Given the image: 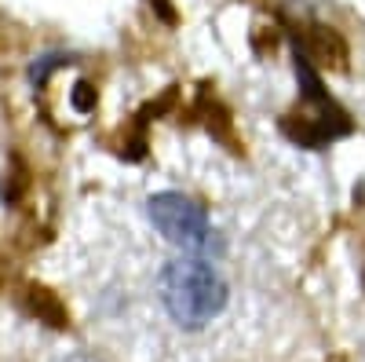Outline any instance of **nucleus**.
<instances>
[{
  "label": "nucleus",
  "instance_id": "f257e3e1",
  "mask_svg": "<svg viewBox=\"0 0 365 362\" xmlns=\"http://www.w3.org/2000/svg\"><path fill=\"white\" fill-rule=\"evenodd\" d=\"M158 296L175 326L205 329L227 308V282L212 260H205L197 253H179L161 267Z\"/></svg>",
  "mask_w": 365,
  "mask_h": 362
},
{
  "label": "nucleus",
  "instance_id": "7ed1b4c3",
  "mask_svg": "<svg viewBox=\"0 0 365 362\" xmlns=\"http://www.w3.org/2000/svg\"><path fill=\"white\" fill-rule=\"evenodd\" d=\"M70 99H73V106H77L81 114H88V110H96V88H91L88 81H81V84L73 88Z\"/></svg>",
  "mask_w": 365,
  "mask_h": 362
},
{
  "label": "nucleus",
  "instance_id": "20e7f679",
  "mask_svg": "<svg viewBox=\"0 0 365 362\" xmlns=\"http://www.w3.org/2000/svg\"><path fill=\"white\" fill-rule=\"evenodd\" d=\"M58 362H99V358H91V355H66V358H58Z\"/></svg>",
  "mask_w": 365,
  "mask_h": 362
},
{
  "label": "nucleus",
  "instance_id": "f03ea898",
  "mask_svg": "<svg viewBox=\"0 0 365 362\" xmlns=\"http://www.w3.org/2000/svg\"><path fill=\"white\" fill-rule=\"evenodd\" d=\"M146 213H150V223L158 227V234L175 246L179 253H208L216 246V231H212V220L208 213L187 194L179 191H161L146 201Z\"/></svg>",
  "mask_w": 365,
  "mask_h": 362
}]
</instances>
